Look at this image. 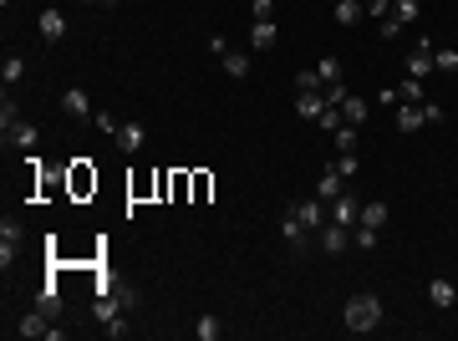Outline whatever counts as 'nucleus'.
<instances>
[{"label":"nucleus","instance_id":"1","mask_svg":"<svg viewBox=\"0 0 458 341\" xmlns=\"http://www.w3.org/2000/svg\"><path fill=\"white\" fill-rule=\"evenodd\" d=\"M341 326L352 331V336H367V331H377L382 326V301L377 295H352V301H346V311H341Z\"/></svg>","mask_w":458,"mask_h":341},{"label":"nucleus","instance_id":"2","mask_svg":"<svg viewBox=\"0 0 458 341\" xmlns=\"http://www.w3.org/2000/svg\"><path fill=\"white\" fill-rule=\"evenodd\" d=\"M433 51H438V46H433L428 36H418V51L407 56V77H418V82H428L433 72H438V67H433Z\"/></svg>","mask_w":458,"mask_h":341},{"label":"nucleus","instance_id":"3","mask_svg":"<svg viewBox=\"0 0 458 341\" xmlns=\"http://www.w3.org/2000/svg\"><path fill=\"white\" fill-rule=\"evenodd\" d=\"M316 245L326 250V255H341V250H352V229H346V224H321V234H316Z\"/></svg>","mask_w":458,"mask_h":341},{"label":"nucleus","instance_id":"4","mask_svg":"<svg viewBox=\"0 0 458 341\" xmlns=\"http://www.w3.org/2000/svg\"><path fill=\"white\" fill-rule=\"evenodd\" d=\"M280 234L291 240V250H295V255H300V250H311V240H316V234H311V229H305V224L295 219V209H291L286 219H280Z\"/></svg>","mask_w":458,"mask_h":341},{"label":"nucleus","instance_id":"5","mask_svg":"<svg viewBox=\"0 0 458 341\" xmlns=\"http://www.w3.org/2000/svg\"><path fill=\"white\" fill-rule=\"evenodd\" d=\"M295 219L311 229V234H321V224H326V199H305V204H295Z\"/></svg>","mask_w":458,"mask_h":341},{"label":"nucleus","instance_id":"6","mask_svg":"<svg viewBox=\"0 0 458 341\" xmlns=\"http://www.w3.org/2000/svg\"><path fill=\"white\" fill-rule=\"evenodd\" d=\"M61 112L67 117H92V97H87L82 87H67L61 92Z\"/></svg>","mask_w":458,"mask_h":341},{"label":"nucleus","instance_id":"7","mask_svg":"<svg viewBox=\"0 0 458 341\" xmlns=\"http://www.w3.org/2000/svg\"><path fill=\"white\" fill-rule=\"evenodd\" d=\"M326 108H331V102H326V92H295V112H300L305 122H316Z\"/></svg>","mask_w":458,"mask_h":341},{"label":"nucleus","instance_id":"8","mask_svg":"<svg viewBox=\"0 0 458 341\" xmlns=\"http://www.w3.org/2000/svg\"><path fill=\"white\" fill-rule=\"evenodd\" d=\"M418 127H428L423 108L418 102H397V133H418Z\"/></svg>","mask_w":458,"mask_h":341},{"label":"nucleus","instance_id":"9","mask_svg":"<svg viewBox=\"0 0 458 341\" xmlns=\"http://www.w3.org/2000/svg\"><path fill=\"white\" fill-rule=\"evenodd\" d=\"M336 224H346V229H357V219H362V199H352V194H336Z\"/></svg>","mask_w":458,"mask_h":341},{"label":"nucleus","instance_id":"10","mask_svg":"<svg viewBox=\"0 0 458 341\" xmlns=\"http://www.w3.org/2000/svg\"><path fill=\"white\" fill-rule=\"evenodd\" d=\"M36 26H41V36H46V41H61V36H67V15H61V11L51 6V11H41Z\"/></svg>","mask_w":458,"mask_h":341},{"label":"nucleus","instance_id":"11","mask_svg":"<svg viewBox=\"0 0 458 341\" xmlns=\"http://www.w3.org/2000/svg\"><path fill=\"white\" fill-rule=\"evenodd\" d=\"M275 41H280V31H275V20H255V26H250V46H255V51H270Z\"/></svg>","mask_w":458,"mask_h":341},{"label":"nucleus","instance_id":"12","mask_svg":"<svg viewBox=\"0 0 458 341\" xmlns=\"http://www.w3.org/2000/svg\"><path fill=\"white\" fill-rule=\"evenodd\" d=\"M15 331L41 341V336H51V316H46V311H31V316H20V326H15Z\"/></svg>","mask_w":458,"mask_h":341},{"label":"nucleus","instance_id":"13","mask_svg":"<svg viewBox=\"0 0 458 341\" xmlns=\"http://www.w3.org/2000/svg\"><path fill=\"white\" fill-rule=\"evenodd\" d=\"M113 138H117V148H122V153H138V148L148 143V133H143V127H138V122H122V127H117V133H113Z\"/></svg>","mask_w":458,"mask_h":341},{"label":"nucleus","instance_id":"14","mask_svg":"<svg viewBox=\"0 0 458 341\" xmlns=\"http://www.w3.org/2000/svg\"><path fill=\"white\" fill-rule=\"evenodd\" d=\"M336 194H346V188H341V174H336V163H331V168H326V174L316 179V199H326V204H331Z\"/></svg>","mask_w":458,"mask_h":341},{"label":"nucleus","instance_id":"15","mask_svg":"<svg viewBox=\"0 0 458 341\" xmlns=\"http://www.w3.org/2000/svg\"><path fill=\"white\" fill-rule=\"evenodd\" d=\"M36 311H46L51 321H56V316H61V290H56V285H41V290H36Z\"/></svg>","mask_w":458,"mask_h":341},{"label":"nucleus","instance_id":"16","mask_svg":"<svg viewBox=\"0 0 458 341\" xmlns=\"http://www.w3.org/2000/svg\"><path fill=\"white\" fill-rule=\"evenodd\" d=\"M428 295H433V306L448 311V306L458 301V285H453V281H428Z\"/></svg>","mask_w":458,"mask_h":341},{"label":"nucleus","instance_id":"17","mask_svg":"<svg viewBox=\"0 0 458 341\" xmlns=\"http://www.w3.org/2000/svg\"><path fill=\"white\" fill-rule=\"evenodd\" d=\"M362 15H367L362 0H336V26H357Z\"/></svg>","mask_w":458,"mask_h":341},{"label":"nucleus","instance_id":"18","mask_svg":"<svg viewBox=\"0 0 458 341\" xmlns=\"http://www.w3.org/2000/svg\"><path fill=\"white\" fill-rule=\"evenodd\" d=\"M220 61H224V72H229V77H250V51H224Z\"/></svg>","mask_w":458,"mask_h":341},{"label":"nucleus","instance_id":"19","mask_svg":"<svg viewBox=\"0 0 458 341\" xmlns=\"http://www.w3.org/2000/svg\"><path fill=\"white\" fill-rule=\"evenodd\" d=\"M341 122H352V127L367 122V102H362V97H346V102H341Z\"/></svg>","mask_w":458,"mask_h":341},{"label":"nucleus","instance_id":"20","mask_svg":"<svg viewBox=\"0 0 458 341\" xmlns=\"http://www.w3.org/2000/svg\"><path fill=\"white\" fill-rule=\"evenodd\" d=\"M36 138H41V133H36L31 122H15L11 133H6V143H20V148H36Z\"/></svg>","mask_w":458,"mask_h":341},{"label":"nucleus","instance_id":"21","mask_svg":"<svg viewBox=\"0 0 458 341\" xmlns=\"http://www.w3.org/2000/svg\"><path fill=\"white\" fill-rule=\"evenodd\" d=\"M193 336H199V341H220V336H224V326L214 321V316H199V321H193Z\"/></svg>","mask_w":458,"mask_h":341},{"label":"nucleus","instance_id":"22","mask_svg":"<svg viewBox=\"0 0 458 341\" xmlns=\"http://www.w3.org/2000/svg\"><path fill=\"white\" fill-rule=\"evenodd\" d=\"M357 224H372V229H382L387 224V204H362V219Z\"/></svg>","mask_w":458,"mask_h":341},{"label":"nucleus","instance_id":"23","mask_svg":"<svg viewBox=\"0 0 458 341\" xmlns=\"http://www.w3.org/2000/svg\"><path fill=\"white\" fill-rule=\"evenodd\" d=\"M117 311H122V301H117V295H97V321H102V326L113 321Z\"/></svg>","mask_w":458,"mask_h":341},{"label":"nucleus","instance_id":"24","mask_svg":"<svg viewBox=\"0 0 458 341\" xmlns=\"http://www.w3.org/2000/svg\"><path fill=\"white\" fill-rule=\"evenodd\" d=\"M316 77H321V82H341V61H336V56H321V61H316Z\"/></svg>","mask_w":458,"mask_h":341},{"label":"nucleus","instance_id":"25","mask_svg":"<svg viewBox=\"0 0 458 341\" xmlns=\"http://www.w3.org/2000/svg\"><path fill=\"white\" fill-rule=\"evenodd\" d=\"M352 245H357V250H377V229H372V224H357V229H352Z\"/></svg>","mask_w":458,"mask_h":341},{"label":"nucleus","instance_id":"26","mask_svg":"<svg viewBox=\"0 0 458 341\" xmlns=\"http://www.w3.org/2000/svg\"><path fill=\"white\" fill-rule=\"evenodd\" d=\"M392 15H397L402 26H412V20H418V0H392Z\"/></svg>","mask_w":458,"mask_h":341},{"label":"nucleus","instance_id":"27","mask_svg":"<svg viewBox=\"0 0 458 341\" xmlns=\"http://www.w3.org/2000/svg\"><path fill=\"white\" fill-rule=\"evenodd\" d=\"M336 148H341V153H357V127H352V122L336 127Z\"/></svg>","mask_w":458,"mask_h":341},{"label":"nucleus","instance_id":"28","mask_svg":"<svg viewBox=\"0 0 458 341\" xmlns=\"http://www.w3.org/2000/svg\"><path fill=\"white\" fill-rule=\"evenodd\" d=\"M0 77H6V82H20V77H26V56H6V67H0Z\"/></svg>","mask_w":458,"mask_h":341},{"label":"nucleus","instance_id":"29","mask_svg":"<svg viewBox=\"0 0 458 341\" xmlns=\"http://www.w3.org/2000/svg\"><path fill=\"white\" fill-rule=\"evenodd\" d=\"M321 87H326V82L316 77V67L311 72H295V92H321Z\"/></svg>","mask_w":458,"mask_h":341},{"label":"nucleus","instance_id":"30","mask_svg":"<svg viewBox=\"0 0 458 341\" xmlns=\"http://www.w3.org/2000/svg\"><path fill=\"white\" fill-rule=\"evenodd\" d=\"M15 122H20V112H15V102L6 97V102H0V133H11Z\"/></svg>","mask_w":458,"mask_h":341},{"label":"nucleus","instance_id":"31","mask_svg":"<svg viewBox=\"0 0 458 341\" xmlns=\"http://www.w3.org/2000/svg\"><path fill=\"white\" fill-rule=\"evenodd\" d=\"M397 97H402V102H418V97H423V82H418V77H407L402 87H397Z\"/></svg>","mask_w":458,"mask_h":341},{"label":"nucleus","instance_id":"32","mask_svg":"<svg viewBox=\"0 0 458 341\" xmlns=\"http://www.w3.org/2000/svg\"><path fill=\"white\" fill-rule=\"evenodd\" d=\"M316 127H326V133H336V127H341V108H326V112L316 117Z\"/></svg>","mask_w":458,"mask_h":341},{"label":"nucleus","instance_id":"33","mask_svg":"<svg viewBox=\"0 0 458 341\" xmlns=\"http://www.w3.org/2000/svg\"><path fill=\"white\" fill-rule=\"evenodd\" d=\"M433 67H438V72H453V67H458V51H433Z\"/></svg>","mask_w":458,"mask_h":341},{"label":"nucleus","instance_id":"34","mask_svg":"<svg viewBox=\"0 0 458 341\" xmlns=\"http://www.w3.org/2000/svg\"><path fill=\"white\" fill-rule=\"evenodd\" d=\"M92 127H102V133H117V127H122V122H117L113 112H92Z\"/></svg>","mask_w":458,"mask_h":341},{"label":"nucleus","instance_id":"35","mask_svg":"<svg viewBox=\"0 0 458 341\" xmlns=\"http://www.w3.org/2000/svg\"><path fill=\"white\" fill-rule=\"evenodd\" d=\"M336 174L352 179V174H357V153H341V158H336Z\"/></svg>","mask_w":458,"mask_h":341},{"label":"nucleus","instance_id":"36","mask_svg":"<svg viewBox=\"0 0 458 341\" xmlns=\"http://www.w3.org/2000/svg\"><path fill=\"white\" fill-rule=\"evenodd\" d=\"M367 15H377V20L392 15V0H367Z\"/></svg>","mask_w":458,"mask_h":341},{"label":"nucleus","instance_id":"37","mask_svg":"<svg viewBox=\"0 0 458 341\" xmlns=\"http://www.w3.org/2000/svg\"><path fill=\"white\" fill-rule=\"evenodd\" d=\"M382 36H402V20L397 15H382Z\"/></svg>","mask_w":458,"mask_h":341},{"label":"nucleus","instance_id":"38","mask_svg":"<svg viewBox=\"0 0 458 341\" xmlns=\"http://www.w3.org/2000/svg\"><path fill=\"white\" fill-rule=\"evenodd\" d=\"M275 15V0H255V20H270Z\"/></svg>","mask_w":458,"mask_h":341},{"label":"nucleus","instance_id":"39","mask_svg":"<svg viewBox=\"0 0 458 341\" xmlns=\"http://www.w3.org/2000/svg\"><path fill=\"white\" fill-rule=\"evenodd\" d=\"M82 6H117V0H82Z\"/></svg>","mask_w":458,"mask_h":341}]
</instances>
